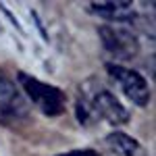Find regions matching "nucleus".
<instances>
[{"label":"nucleus","instance_id":"nucleus-11","mask_svg":"<svg viewBox=\"0 0 156 156\" xmlns=\"http://www.w3.org/2000/svg\"><path fill=\"white\" fill-rule=\"evenodd\" d=\"M31 17H34V23L37 25V29H40V34H42V40H46L48 42V34H46V29H44V25H42V21H40V17H37L36 11H31Z\"/></svg>","mask_w":156,"mask_h":156},{"label":"nucleus","instance_id":"nucleus-1","mask_svg":"<svg viewBox=\"0 0 156 156\" xmlns=\"http://www.w3.org/2000/svg\"><path fill=\"white\" fill-rule=\"evenodd\" d=\"M17 85H21V90L27 94L29 102L37 106L44 115L56 117L65 110V94L58 87L44 83L27 73H17Z\"/></svg>","mask_w":156,"mask_h":156},{"label":"nucleus","instance_id":"nucleus-6","mask_svg":"<svg viewBox=\"0 0 156 156\" xmlns=\"http://www.w3.org/2000/svg\"><path fill=\"white\" fill-rule=\"evenodd\" d=\"M92 12H96L98 17L108 19V21H131L135 17L133 4L129 0H102L92 4Z\"/></svg>","mask_w":156,"mask_h":156},{"label":"nucleus","instance_id":"nucleus-9","mask_svg":"<svg viewBox=\"0 0 156 156\" xmlns=\"http://www.w3.org/2000/svg\"><path fill=\"white\" fill-rule=\"evenodd\" d=\"M58 156H100V154L94 152V150H71V152H65V154H58Z\"/></svg>","mask_w":156,"mask_h":156},{"label":"nucleus","instance_id":"nucleus-7","mask_svg":"<svg viewBox=\"0 0 156 156\" xmlns=\"http://www.w3.org/2000/svg\"><path fill=\"white\" fill-rule=\"evenodd\" d=\"M108 148L119 156H144V148L137 140H133L131 135L123 131H112L106 135Z\"/></svg>","mask_w":156,"mask_h":156},{"label":"nucleus","instance_id":"nucleus-8","mask_svg":"<svg viewBox=\"0 0 156 156\" xmlns=\"http://www.w3.org/2000/svg\"><path fill=\"white\" fill-rule=\"evenodd\" d=\"M92 117H94L92 102H87L85 98H79V100H77V121H79L81 125H87Z\"/></svg>","mask_w":156,"mask_h":156},{"label":"nucleus","instance_id":"nucleus-10","mask_svg":"<svg viewBox=\"0 0 156 156\" xmlns=\"http://www.w3.org/2000/svg\"><path fill=\"white\" fill-rule=\"evenodd\" d=\"M0 9H2V12H4V15H6V17H9V19H11V23L15 25V27H17V29H19V31H21V34H23V27H21V23H19V21H17V17H15V15H12V12L9 11V9H6V6H4V4H0Z\"/></svg>","mask_w":156,"mask_h":156},{"label":"nucleus","instance_id":"nucleus-3","mask_svg":"<svg viewBox=\"0 0 156 156\" xmlns=\"http://www.w3.org/2000/svg\"><path fill=\"white\" fill-rule=\"evenodd\" d=\"M98 36H100V42L106 48V52H110L119 60H131L140 52V42H137L135 34L129 29L112 27V25H100Z\"/></svg>","mask_w":156,"mask_h":156},{"label":"nucleus","instance_id":"nucleus-4","mask_svg":"<svg viewBox=\"0 0 156 156\" xmlns=\"http://www.w3.org/2000/svg\"><path fill=\"white\" fill-rule=\"evenodd\" d=\"M27 115V102L19 92V85L0 69V123L23 119Z\"/></svg>","mask_w":156,"mask_h":156},{"label":"nucleus","instance_id":"nucleus-2","mask_svg":"<svg viewBox=\"0 0 156 156\" xmlns=\"http://www.w3.org/2000/svg\"><path fill=\"white\" fill-rule=\"evenodd\" d=\"M106 71L110 73V77L119 83V87L123 90V94L131 100L135 106H148L150 104V85L146 81V77L142 73L133 71V69H125L121 65L115 62H108Z\"/></svg>","mask_w":156,"mask_h":156},{"label":"nucleus","instance_id":"nucleus-5","mask_svg":"<svg viewBox=\"0 0 156 156\" xmlns=\"http://www.w3.org/2000/svg\"><path fill=\"white\" fill-rule=\"evenodd\" d=\"M92 108H94V115L102 117L110 125H127L129 123L127 108L123 106L119 100L115 98V94H110L108 90H102V92H98L96 96H94Z\"/></svg>","mask_w":156,"mask_h":156}]
</instances>
